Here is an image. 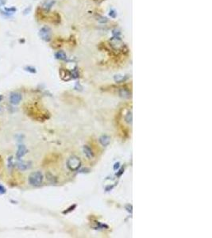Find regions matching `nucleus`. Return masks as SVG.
<instances>
[{"label":"nucleus","mask_w":212,"mask_h":238,"mask_svg":"<svg viewBox=\"0 0 212 238\" xmlns=\"http://www.w3.org/2000/svg\"><path fill=\"white\" fill-rule=\"evenodd\" d=\"M22 96L18 92H13L10 95V102L12 105H18L22 101Z\"/></svg>","instance_id":"obj_4"},{"label":"nucleus","mask_w":212,"mask_h":238,"mask_svg":"<svg viewBox=\"0 0 212 238\" xmlns=\"http://www.w3.org/2000/svg\"><path fill=\"white\" fill-rule=\"evenodd\" d=\"M56 57L57 58V59H59V60H66L67 56L66 54H65L64 52H62V51H59V52H57L56 53Z\"/></svg>","instance_id":"obj_12"},{"label":"nucleus","mask_w":212,"mask_h":238,"mask_svg":"<svg viewBox=\"0 0 212 238\" xmlns=\"http://www.w3.org/2000/svg\"><path fill=\"white\" fill-rule=\"evenodd\" d=\"M26 152H27V148H26L25 145H19L18 147V150H17L16 153V158L18 160H20L21 158H22L26 154Z\"/></svg>","instance_id":"obj_5"},{"label":"nucleus","mask_w":212,"mask_h":238,"mask_svg":"<svg viewBox=\"0 0 212 238\" xmlns=\"http://www.w3.org/2000/svg\"><path fill=\"white\" fill-rule=\"evenodd\" d=\"M119 95L122 98H129L130 97V92L126 89H121L119 90Z\"/></svg>","instance_id":"obj_11"},{"label":"nucleus","mask_w":212,"mask_h":238,"mask_svg":"<svg viewBox=\"0 0 212 238\" xmlns=\"http://www.w3.org/2000/svg\"><path fill=\"white\" fill-rule=\"evenodd\" d=\"M81 166V161L79 157L76 156H72L69 157V159L67 161V167L70 171L72 172H76L80 169Z\"/></svg>","instance_id":"obj_2"},{"label":"nucleus","mask_w":212,"mask_h":238,"mask_svg":"<svg viewBox=\"0 0 212 238\" xmlns=\"http://www.w3.org/2000/svg\"><path fill=\"white\" fill-rule=\"evenodd\" d=\"M6 4V0H0V7Z\"/></svg>","instance_id":"obj_18"},{"label":"nucleus","mask_w":212,"mask_h":238,"mask_svg":"<svg viewBox=\"0 0 212 238\" xmlns=\"http://www.w3.org/2000/svg\"><path fill=\"white\" fill-rule=\"evenodd\" d=\"M25 69L27 71L31 72V73H35V72H36V69H34V68H32V67H26Z\"/></svg>","instance_id":"obj_14"},{"label":"nucleus","mask_w":212,"mask_h":238,"mask_svg":"<svg viewBox=\"0 0 212 238\" xmlns=\"http://www.w3.org/2000/svg\"><path fill=\"white\" fill-rule=\"evenodd\" d=\"M76 205H73V206H71V207H70V208L69 209V210H66V211H64V213H69V212H70V211H72V210H73V209H75L76 208Z\"/></svg>","instance_id":"obj_16"},{"label":"nucleus","mask_w":212,"mask_h":238,"mask_svg":"<svg viewBox=\"0 0 212 238\" xmlns=\"http://www.w3.org/2000/svg\"><path fill=\"white\" fill-rule=\"evenodd\" d=\"M0 110H1V107H0Z\"/></svg>","instance_id":"obj_21"},{"label":"nucleus","mask_w":212,"mask_h":238,"mask_svg":"<svg viewBox=\"0 0 212 238\" xmlns=\"http://www.w3.org/2000/svg\"><path fill=\"white\" fill-rule=\"evenodd\" d=\"M44 179V176L41 172H34L29 176V184L34 186H41Z\"/></svg>","instance_id":"obj_1"},{"label":"nucleus","mask_w":212,"mask_h":238,"mask_svg":"<svg viewBox=\"0 0 212 238\" xmlns=\"http://www.w3.org/2000/svg\"><path fill=\"white\" fill-rule=\"evenodd\" d=\"M39 35L42 40L45 41H49L51 38V30L49 27L44 26L39 31Z\"/></svg>","instance_id":"obj_3"},{"label":"nucleus","mask_w":212,"mask_h":238,"mask_svg":"<svg viewBox=\"0 0 212 238\" xmlns=\"http://www.w3.org/2000/svg\"><path fill=\"white\" fill-rule=\"evenodd\" d=\"M83 153H84V155H85V156H87L88 159L93 158V156H94L93 152H92L91 148H90L88 145H84V146H83Z\"/></svg>","instance_id":"obj_7"},{"label":"nucleus","mask_w":212,"mask_h":238,"mask_svg":"<svg viewBox=\"0 0 212 238\" xmlns=\"http://www.w3.org/2000/svg\"><path fill=\"white\" fill-rule=\"evenodd\" d=\"M110 137H108L107 135H102V137H100V138H99V142L102 146L107 147L110 144Z\"/></svg>","instance_id":"obj_8"},{"label":"nucleus","mask_w":212,"mask_h":238,"mask_svg":"<svg viewBox=\"0 0 212 238\" xmlns=\"http://www.w3.org/2000/svg\"><path fill=\"white\" fill-rule=\"evenodd\" d=\"M6 192V189L3 185L0 184V194H4Z\"/></svg>","instance_id":"obj_15"},{"label":"nucleus","mask_w":212,"mask_h":238,"mask_svg":"<svg viewBox=\"0 0 212 238\" xmlns=\"http://www.w3.org/2000/svg\"><path fill=\"white\" fill-rule=\"evenodd\" d=\"M15 11H16V9L15 8H4L3 10L0 9L1 14H4L6 16H10V15L14 14Z\"/></svg>","instance_id":"obj_9"},{"label":"nucleus","mask_w":212,"mask_h":238,"mask_svg":"<svg viewBox=\"0 0 212 238\" xmlns=\"http://www.w3.org/2000/svg\"><path fill=\"white\" fill-rule=\"evenodd\" d=\"M119 167H120V164L118 162V163H116V164H114V170H115L116 171L117 169H119Z\"/></svg>","instance_id":"obj_17"},{"label":"nucleus","mask_w":212,"mask_h":238,"mask_svg":"<svg viewBox=\"0 0 212 238\" xmlns=\"http://www.w3.org/2000/svg\"><path fill=\"white\" fill-rule=\"evenodd\" d=\"M119 172H119V173H118V174H117V175H119V176H120V175H121L122 174V173H123V172H124V169H123V168H122V169L120 170V171H119Z\"/></svg>","instance_id":"obj_19"},{"label":"nucleus","mask_w":212,"mask_h":238,"mask_svg":"<svg viewBox=\"0 0 212 238\" xmlns=\"http://www.w3.org/2000/svg\"><path fill=\"white\" fill-rule=\"evenodd\" d=\"M125 121H126L128 124H131L132 123V112L131 111H129L127 113L126 117H125Z\"/></svg>","instance_id":"obj_13"},{"label":"nucleus","mask_w":212,"mask_h":238,"mask_svg":"<svg viewBox=\"0 0 212 238\" xmlns=\"http://www.w3.org/2000/svg\"><path fill=\"white\" fill-rule=\"evenodd\" d=\"M3 95H0V102H1V101H2V100H3Z\"/></svg>","instance_id":"obj_20"},{"label":"nucleus","mask_w":212,"mask_h":238,"mask_svg":"<svg viewBox=\"0 0 212 238\" xmlns=\"http://www.w3.org/2000/svg\"><path fill=\"white\" fill-rule=\"evenodd\" d=\"M54 3H55V1H54V0H46V1L44 2V3H43L42 8L44 9V10H45V11H49Z\"/></svg>","instance_id":"obj_10"},{"label":"nucleus","mask_w":212,"mask_h":238,"mask_svg":"<svg viewBox=\"0 0 212 238\" xmlns=\"http://www.w3.org/2000/svg\"><path fill=\"white\" fill-rule=\"evenodd\" d=\"M16 166L21 171H25V170H27L30 168V162L19 161L17 163Z\"/></svg>","instance_id":"obj_6"}]
</instances>
